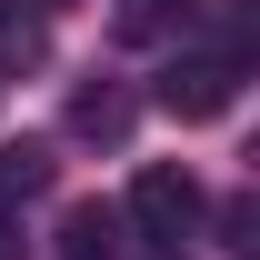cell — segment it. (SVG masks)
<instances>
[{"instance_id":"cell-2","label":"cell","mask_w":260,"mask_h":260,"mask_svg":"<svg viewBox=\"0 0 260 260\" xmlns=\"http://www.w3.org/2000/svg\"><path fill=\"white\" fill-rule=\"evenodd\" d=\"M230 100H240V60L230 50H180L160 70V110L170 120H220Z\"/></svg>"},{"instance_id":"cell-7","label":"cell","mask_w":260,"mask_h":260,"mask_svg":"<svg viewBox=\"0 0 260 260\" xmlns=\"http://www.w3.org/2000/svg\"><path fill=\"white\" fill-rule=\"evenodd\" d=\"M150 260H180V250H150Z\"/></svg>"},{"instance_id":"cell-6","label":"cell","mask_w":260,"mask_h":260,"mask_svg":"<svg viewBox=\"0 0 260 260\" xmlns=\"http://www.w3.org/2000/svg\"><path fill=\"white\" fill-rule=\"evenodd\" d=\"M190 20H200V0H130V10H120V30H130V40H160V30H190Z\"/></svg>"},{"instance_id":"cell-5","label":"cell","mask_w":260,"mask_h":260,"mask_svg":"<svg viewBox=\"0 0 260 260\" xmlns=\"http://www.w3.org/2000/svg\"><path fill=\"white\" fill-rule=\"evenodd\" d=\"M50 190V150H40V140H10V150H0V200H40Z\"/></svg>"},{"instance_id":"cell-3","label":"cell","mask_w":260,"mask_h":260,"mask_svg":"<svg viewBox=\"0 0 260 260\" xmlns=\"http://www.w3.org/2000/svg\"><path fill=\"white\" fill-rule=\"evenodd\" d=\"M130 120H140V100H130L120 80H80V90H70V130H80V140H130Z\"/></svg>"},{"instance_id":"cell-1","label":"cell","mask_w":260,"mask_h":260,"mask_svg":"<svg viewBox=\"0 0 260 260\" xmlns=\"http://www.w3.org/2000/svg\"><path fill=\"white\" fill-rule=\"evenodd\" d=\"M120 220H130V230H150V240L170 250V240H180V230L200 220V180H190L180 160H150L140 180H130V200H120Z\"/></svg>"},{"instance_id":"cell-4","label":"cell","mask_w":260,"mask_h":260,"mask_svg":"<svg viewBox=\"0 0 260 260\" xmlns=\"http://www.w3.org/2000/svg\"><path fill=\"white\" fill-rule=\"evenodd\" d=\"M120 210H110V200H70V220H60V260H120L130 240H120Z\"/></svg>"}]
</instances>
